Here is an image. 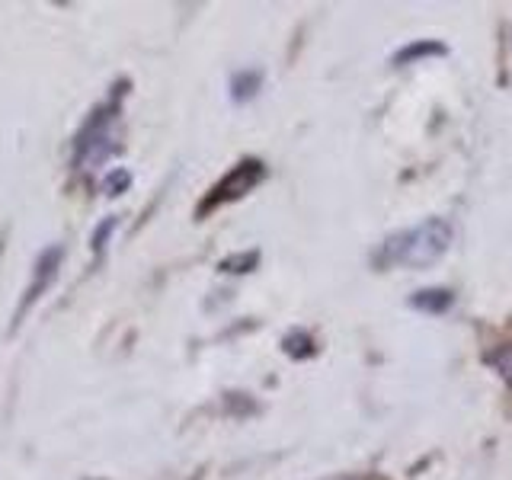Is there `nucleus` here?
I'll list each match as a JSON object with an SVG mask.
<instances>
[{"label":"nucleus","instance_id":"10","mask_svg":"<svg viewBox=\"0 0 512 480\" xmlns=\"http://www.w3.org/2000/svg\"><path fill=\"white\" fill-rule=\"evenodd\" d=\"M256 263H260V253L250 250V253H240V256H228V260L221 263L224 272H250Z\"/></svg>","mask_w":512,"mask_h":480},{"label":"nucleus","instance_id":"2","mask_svg":"<svg viewBox=\"0 0 512 480\" xmlns=\"http://www.w3.org/2000/svg\"><path fill=\"white\" fill-rule=\"evenodd\" d=\"M116 125H119V106L116 103H106L103 109H96L90 116V122L80 128L77 144H74V160H80V164H100V160H106L112 151L119 148Z\"/></svg>","mask_w":512,"mask_h":480},{"label":"nucleus","instance_id":"3","mask_svg":"<svg viewBox=\"0 0 512 480\" xmlns=\"http://www.w3.org/2000/svg\"><path fill=\"white\" fill-rule=\"evenodd\" d=\"M263 180H266V164H263V160H253V157L240 160V164L231 167V173H224L221 180L212 186V192H208V196L202 199L199 215L215 212V208L228 205V202H234V199H240V196H247V192H250L256 183H263Z\"/></svg>","mask_w":512,"mask_h":480},{"label":"nucleus","instance_id":"5","mask_svg":"<svg viewBox=\"0 0 512 480\" xmlns=\"http://www.w3.org/2000/svg\"><path fill=\"white\" fill-rule=\"evenodd\" d=\"M58 263H61V250H58V247H55V250H45V253L39 256V263H36V279H32L29 292H26V298H23V308H29V304L45 292L48 282L55 279Z\"/></svg>","mask_w":512,"mask_h":480},{"label":"nucleus","instance_id":"7","mask_svg":"<svg viewBox=\"0 0 512 480\" xmlns=\"http://www.w3.org/2000/svg\"><path fill=\"white\" fill-rule=\"evenodd\" d=\"M263 87V74L260 71H237L234 77H231V96L237 103H247V100H253L256 96V90Z\"/></svg>","mask_w":512,"mask_h":480},{"label":"nucleus","instance_id":"8","mask_svg":"<svg viewBox=\"0 0 512 480\" xmlns=\"http://www.w3.org/2000/svg\"><path fill=\"white\" fill-rule=\"evenodd\" d=\"M285 352L292 359H311L314 352H317V343H314V336L308 333V330H292L285 336Z\"/></svg>","mask_w":512,"mask_h":480},{"label":"nucleus","instance_id":"1","mask_svg":"<svg viewBox=\"0 0 512 480\" xmlns=\"http://www.w3.org/2000/svg\"><path fill=\"white\" fill-rule=\"evenodd\" d=\"M448 244H452V224L445 218H426L423 224L407 231H397L381 244L375 263L378 266H407V269H426L439 263Z\"/></svg>","mask_w":512,"mask_h":480},{"label":"nucleus","instance_id":"6","mask_svg":"<svg viewBox=\"0 0 512 480\" xmlns=\"http://www.w3.org/2000/svg\"><path fill=\"white\" fill-rule=\"evenodd\" d=\"M442 55H448V48L442 45V42H436V39H420V42H410V45H404L400 52L394 55V64H416V61H426V58H442Z\"/></svg>","mask_w":512,"mask_h":480},{"label":"nucleus","instance_id":"9","mask_svg":"<svg viewBox=\"0 0 512 480\" xmlns=\"http://www.w3.org/2000/svg\"><path fill=\"white\" fill-rule=\"evenodd\" d=\"M487 362L496 368V375H500L509 384V388H512V343L496 346L493 352H487Z\"/></svg>","mask_w":512,"mask_h":480},{"label":"nucleus","instance_id":"11","mask_svg":"<svg viewBox=\"0 0 512 480\" xmlns=\"http://www.w3.org/2000/svg\"><path fill=\"white\" fill-rule=\"evenodd\" d=\"M132 183V176H128V170H116V173H109V180H106V192L109 196H119V192Z\"/></svg>","mask_w":512,"mask_h":480},{"label":"nucleus","instance_id":"4","mask_svg":"<svg viewBox=\"0 0 512 480\" xmlns=\"http://www.w3.org/2000/svg\"><path fill=\"white\" fill-rule=\"evenodd\" d=\"M455 304V292L452 288H420V292L410 295V308L423 311V314H448Z\"/></svg>","mask_w":512,"mask_h":480}]
</instances>
